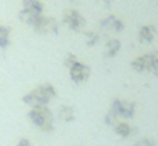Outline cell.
I'll return each instance as SVG.
<instances>
[{"instance_id": "1", "label": "cell", "mask_w": 158, "mask_h": 146, "mask_svg": "<svg viewBox=\"0 0 158 146\" xmlns=\"http://www.w3.org/2000/svg\"><path fill=\"white\" fill-rule=\"evenodd\" d=\"M53 97H56V90L53 85L44 83V85H39L36 87L34 90H31L29 94H26L22 97V100L29 105H34V107H39V105H46Z\"/></svg>"}, {"instance_id": "2", "label": "cell", "mask_w": 158, "mask_h": 146, "mask_svg": "<svg viewBox=\"0 0 158 146\" xmlns=\"http://www.w3.org/2000/svg\"><path fill=\"white\" fill-rule=\"evenodd\" d=\"M29 119H31V122L36 127H39L44 132H49L53 129V114L49 112V109L46 105L34 107L29 112Z\"/></svg>"}, {"instance_id": "3", "label": "cell", "mask_w": 158, "mask_h": 146, "mask_svg": "<svg viewBox=\"0 0 158 146\" xmlns=\"http://www.w3.org/2000/svg\"><path fill=\"white\" fill-rule=\"evenodd\" d=\"M43 9H44V5L39 0H22V9L19 12V19L22 22L32 26V22L39 15H43Z\"/></svg>"}, {"instance_id": "4", "label": "cell", "mask_w": 158, "mask_h": 146, "mask_svg": "<svg viewBox=\"0 0 158 146\" xmlns=\"http://www.w3.org/2000/svg\"><path fill=\"white\" fill-rule=\"evenodd\" d=\"M134 111H136V105L133 102H126V100H114L112 107H110V112L107 114V119L106 122L110 124L114 121V117H133Z\"/></svg>"}, {"instance_id": "5", "label": "cell", "mask_w": 158, "mask_h": 146, "mask_svg": "<svg viewBox=\"0 0 158 146\" xmlns=\"http://www.w3.org/2000/svg\"><path fill=\"white\" fill-rule=\"evenodd\" d=\"M63 22L72 31H77V32H82L85 29V19H83V15L78 10H73V9L65 10V14H63Z\"/></svg>"}, {"instance_id": "6", "label": "cell", "mask_w": 158, "mask_h": 146, "mask_svg": "<svg viewBox=\"0 0 158 146\" xmlns=\"http://www.w3.org/2000/svg\"><path fill=\"white\" fill-rule=\"evenodd\" d=\"M32 27L36 29V32H41V34H48V32H58V22L51 17H46V15H39L38 19L32 22Z\"/></svg>"}, {"instance_id": "7", "label": "cell", "mask_w": 158, "mask_h": 146, "mask_svg": "<svg viewBox=\"0 0 158 146\" xmlns=\"http://www.w3.org/2000/svg\"><path fill=\"white\" fill-rule=\"evenodd\" d=\"M68 70H70V78H72L75 83H83V81H87L90 77V68L87 66L85 63H82V61L73 63Z\"/></svg>"}, {"instance_id": "8", "label": "cell", "mask_w": 158, "mask_h": 146, "mask_svg": "<svg viewBox=\"0 0 158 146\" xmlns=\"http://www.w3.org/2000/svg\"><path fill=\"white\" fill-rule=\"evenodd\" d=\"M144 56V71H150L155 77H158V56L156 53L143 54Z\"/></svg>"}, {"instance_id": "9", "label": "cell", "mask_w": 158, "mask_h": 146, "mask_svg": "<svg viewBox=\"0 0 158 146\" xmlns=\"http://www.w3.org/2000/svg\"><path fill=\"white\" fill-rule=\"evenodd\" d=\"M100 26H102L104 29H112V31H117V32L124 29V22L119 20L116 15H109V17H106V19H102Z\"/></svg>"}, {"instance_id": "10", "label": "cell", "mask_w": 158, "mask_h": 146, "mask_svg": "<svg viewBox=\"0 0 158 146\" xmlns=\"http://www.w3.org/2000/svg\"><path fill=\"white\" fill-rule=\"evenodd\" d=\"M156 36V27L155 26H143L139 29V41L141 43H151Z\"/></svg>"}, {"instance_id": "11", "label": "cell", "mask_w": 158, "mask_h": 146, "mask_svg": "<svg viewBox=\"0 0 158 146\" xmlns=\"http://www.w3.org/2000/svg\"><path fill=\"white\" fill-rule=\"evenodd\" d=\"M10 44V27L0 24V49H7Z\"/></svg>"}, {"instance_id": "12", "label": "cell", "mask_w": 158, "mask_h": 146, "mask_svg": "<svg viewBox=\"0 0 158 146\" xmlns=\"http://www.w3.org/2000/svg\"><path fill=\"white\" fill-rule=\"evenodd\" d=\"M121 49V43L117 39H110V41H107V44H106V51H104V56H107V58H112V56H116L117 54V51Z\"/></svg>"}, {"instance_id": "13", "label": "cell", "mask_w": 158, "mask_h": 146, "mask_svg": "<svg viewBox=\"0 0 158 146\" xmlns=\"http://www.w3.org/2000/svg\"><path fill=\"white\" fill-rule=\"evenodd\" d=\"M116 132L119 136H123V138H127V136L131 134V132H133V127H131L129 124H127V122H117L116 124Z\"/></svg>"}, {"instance_id": "14", "label": "cell", "mask_w": 158, "mask_h": 146, "mask_svg": "<svg viewBox=\"0 0 158 146\" xmlns=\"http://www.w3.org/2000/svg\"><path fill=\"white\" fill-rule=\"evenodd\" d=\"M60 117L63 121H72L73 119V109L68 107V105H61L60 107Z\"/></svg>"}, {"instance_id": "15", "label": "cell", "mask_w": 158, "mask_h": 146, "mask_svg": "<svg viewBox=\"0 0 158 146\" xmlns=\"http://www.w3.org/2000/svg\"><path fill=\"white\" fill-rule=\"evenodd\" d=\"M131 66H133V70H136V71H144V56L136 58V60L131 63Z\"/></svg>"}, {"instance_id": "16", "label": "cell", "mask_w": 158, "mask_h": 146, "mask_svg": "<svg viewBox=\"0 0 158 146\" xmlns=\"http://www.w3.org/2000/svg\"><path fill=\"white\" fill-rule=\"evenodd\" d=\"M85 34H87V44H89V46L97 44V41H99V34L97 32H85Z\"/></svg>"}, {"instance_id": "17", "label": "cell", "mask_w": 158, "mask_h": 146, "mask_svg": "<svg viewBox=\"0 0 158 146\" xmlns=\"http://www.w3.org/2000/svg\"><path fill=\"white\" fill-rule=\"evenodd\" d=\"M134 146H156V144H155V141H153V139L144 138V139H139V141H138Z\"/></svg>"}, {"instance_id": "18", "label": "cell", "mask_w": 158, "mask_h": 146, "mask_svg": "<svg viewBox=\"0 0 158 146\" xmlns=\"http://www.w3.org/2000/svg\"><path fill=\"white\" fill-rule=\"evenodd\" d=\"M77 61H78V60H77V56H75V54H68V56L65 58V65H66L68 68L72 66L73 63H77Z\"/></svg>"}, {"instance_id": "19", "label": "cell", "mask_w": 158, "mask_h": 146, "mask_svg": "<svg viewBox=\"0 0 158 146\" xmlns=\"http://www.w3.org/2000/svg\"><path fill=\"white\" fill-rule=\"evenodd\" d=\"M17 146H32V144H31V141H29V139H21Z\"/></svg>"}, {"instance_id": "20", "label": "cell", "mask_w": 158, "mask_h": 146, "mask_svg": "<svg viewBox=\"0 0 158 146\" xmlns=\"http://www.w3.org/2000/svg\"><path fill=\"white\" fill-rule=\"evenodd\" d=\"M99 2H102L104 5H110V3H112V0H99Z\"/></svg>"}, {"instance_id": "21", "label": "cell", "mask_w": 158, "mask_h": 146, "mask_svg": "<svg viewBox=\"0 0 158 146\" xmlns=\"http://www.w3.org/2000/svg\"><path fill=\"white\" fill-rule=\"evenodd\" d=\"M156 2H158V0H156Z\"/></svg>"}]
</instances>
